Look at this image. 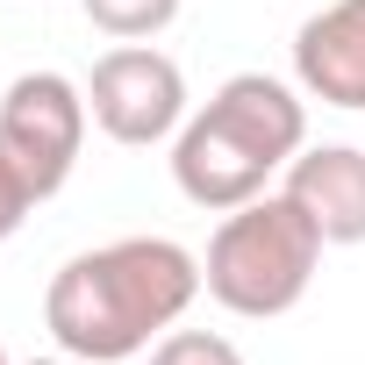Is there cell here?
I'll return each instance as SVG.
<instances>
[{
  "instance_id": "obj_1",
  "label": "cell",
  "mask_w": 365,
  "mask_h": 365,
  "mask_svg": "<svg viewBox=\"0 0 365 365\" xmlns=\"http://www.w3.org/2000/svg\"><path fill=\"white\" fill-rule=\"evenodd\" d=\"M201 258L172 237H115L93 251H72L43 287V329L79 365H122L150 351L165 329H179L201 301Z\"/></svg>"
},
{
  "instance_id": "obj_2",
  "label": "cell",
  "mask_w": 365,
  "mask_h": 365,
  "mask_svg": "<svg viewBox=\"0 0 365 365\" xmlns=\"http://www.w3.org/2000/svg\"><path fill=\"white\" fill-rule=\"evenodd\" d=\"M308 143V101L301 86L272 72H230L172 136V179L208 215H230L272 187Z\"/></svg>"
},
{
  "instance_id": "obj_3",
  "label": "cell",
  "mask_w": 365,
  "mask_h": 365,
  "mask_svg": "<svg viewBox=\"0 0 365 365\" xmlns=\"http://www.w3.org/2000/svg\"><path fill=\"white\" fill-rule=\"evenodd\" d=\"M322 230L301 215V201L279 187V194H258L244 208H230L208 237V258H201V287L208 301H222L230 315L244 322H272V315H294L322 272Z\"/></svg>"
},
{
  "instance_id": "obj_4",
  "label": "cell",
  "mask_w": 365,
  "mask_h": 365,
  "mask_svg": "<svg viewBox=\"0 0 365 365\" xmlns=\"http://www.w3.org/2000/svg\"><path fill=\"white\" fill-rule=\"evenodd\" d=\"M86 108H93V129L108 143H129V150H150V143H172L179 122H187V72H179L158 43H115L93 58L86 72Z\"/></svg>"
},
{
  "instance_id": "obj_5",
  "label": "cell",
  "mask_w": 365,
  "mask_h": 365,
  "mask_svg": "<svg viewBox=\"0 0 365 365\" xmlns=\"http://www.w3.org/2000/svg\"><path fill=\"white\" fill-rule=\"evenodd\" d=\"M86 122H93V108H86L79 79H65V72H22V79H8V93H0V143H8V158L29 172L36 201H51L79 172Z\"/></svg>"
},
{
  "instance_id": "obj_6",
  "label": "cell",
  "mask_w": 365,
  "mask_h": 365,
  "mask_svg": "<svg viewBox=\"0 0 365 365\" xmlns=\"http://www.w3.org/2000/svg\"><path fill=\"white\" fill-rule=\"evenodd\" d=\"M294 86L322 108H365V0H329L294 29Z\"/></svg>"
},
{
  "instance_id": "obj_7",
  "label": "cell",
  "mask_w": 365,
  "mask_h": 365,
  "mask_svg": "<svg viewBox=\"0 0 365 365\" xmlns=\"http://www.w3.org/2000/svg\"><path fill=\"white\" fill-rule=\"evenodd\" d=\"M287 194L322 230V244H365V150L358 143H301L287 165Z\"/></svg>"
},
{
  "instance_id": "obj_8",
  "label": "cell",
  "mask_w": 365,
  "mask_h": 365,
  "mask_svg": "<svg viewBox=\"0 0 365 365\" xmlns=\"http://www.w3.org/2000/svg\"><path fill=\"white\" fill-rule=\"evenodd\" d=\"M79 8L115 43H150V36H165L179 22V0H79Z\"/></svg>"
},
{
  "instance_id": "obj_9",
  "label": "cell",
  "mask_w": 365,
  "mask_h": 365,
  "mask_svg": "<svg viewBox=\"0 0 365 365\" xmlns=\"http://www.w3.org/2000/svg\"><path fill=\"white\" fill-rule=\"evenodd\" d=\"M150 365H244V351L222 329H165L150 344Z\"/></svg>"
},
{
  "instance_id": "obj_10",
  "label": "cell",
  "mask_w": 365,
  "mask_h": 365,
  "mask_svg": "<svg viewBox=\"0 0 365 365\" xmlns=\"http://www.w3.org/2000/svg\"><path fill=\"white\" fill-rule=\"evenodd\" d=\"M29 208H36V187H29V172L8 158V143H0V244L29 222Z\"/></svg>"
},
{
  "instance_id": "obj_11",
  "label": "cell",
  "mask_w": 365,
  "mask_h": 365,
  "mask_svg": "<svg viewBox=\"0 0 365 365\" xmlns=\"http://www.w3.org/2000/svg\"><path fill=\"white\" fill-rule=\"evenodd\" d=\"M22 365H79V358H65V351H58V358H22Z\"/></svg>"
},
{
  "instance_id": "obj_12",
  "label": "cell",
  "mask_w": 365,
  "mask_h": 365,
  "mask_svg": "<svg viewBox=\"0 0 365 365\" xmlns=\"http://www.w3.org/2000/svg\"><path fill=\"white\" fill-rule=\"evenodd\" d=\"M0 365H15V358H8V344H0Z\"/></svg>"
}]
</instances>
